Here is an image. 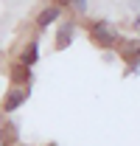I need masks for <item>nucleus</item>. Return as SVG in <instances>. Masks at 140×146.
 <instances>
[{
    "mask_svg": "<svg viewBox=\"0 0 140 146\" xmlns=\"http://www.w3.org/2000/svg\"><path fill=\"white\" fill-rule=\"evenodd\" d=\"M48 146H56V143H48Z\"/></svg>",
    "mask_w": 140,
    "mask_h": 146,
    "instance_id": "nucleus-8",
    "label": "nucleus"
},
{
    "mask_svg": "<svg viewBox=\"0 0 140 146\" xmlns=\"http://www.w3.org/2000/svg\"><path fill=\"white\" fill-rule=\"evenodd\" d=\"M76 31H79V25H76L73 20H65V25H59V31H56V48H59V51H65L70 42H73Z\"/></svg>",
    "mask_w": 140,
    "mask_h": 146,
    "instance_id": "nucleus-4",
    "label": "nucleus"
},
{
    "mask_svg": "<svg viewBox=\"0 0 140 146\" xmlns=\"http://www.w3.org/2000/svg\"><path fill=\"white\" fill-rule=\"evenodd\" d=\"M11 82L14 84H31V68H25V65H14V70H11Z\"/></svg>",
    "mask_w": 140,
    "mask_h": 146,
    "instance_id": "nucleus-7",
    "label": "nucleus"
},
{
    "mask_svg": "<svg viewBox=\"0 0 140 146\" xmlns=\"http://www.w3.org/2000/svg\"><path fill=\"white\" fill-rule=\"evenodd\" d=\"M28 84L22 87V84H11V90L6 93V98H3V112L6 115H11V112H17L22 104H25V98H28Z\"/></svg>",
    "mask_w": 140,
    "mask_h": 146,
    "instance_id": "nucleus-2",
    "label": "nucleus"
},
{
    "mask_svg": "<svg viewBox=\"0 0 140 146\" xmlns=\"http://www.w3.org/2000/svg\"><path fill=\"white\" fill-rule=\"evenodd\" d=\"M90 39L98 45V48H115L118 42H121V34H118V28L109 23V20H95V23H90Z\"/></svg>",
    "mask_w": 140,
    "mask_h": 146,
    "instance_id": "nucleus-1",
    "label": "nucleus"
},
{
    "mask_svg": "<svg viewBox=\"0 0 140 146\" xmlns=\"http://www.w3.org/2000/svg\"><path fill=\"white\" fill-rule=\"evenodd\" d=\"M14 141H20L17 127H14L11 121H3V124H0V143H3V146H11Z\"/></svg>",
    "mask_w": 140,
    "mask_h": 146,
    "instance_id": "nucleus-6",
    "label": "nucleus"
},
{
    "mask_svg": "<svg viewBox=\"0 0 140 146\" xmlns=\"http://www.w3.org/2000/svg\"><path fill=\"white\" fill-rule=\"evenodd\" d=\"M36 59H39V39H31L25 48H22V54H20V65H25V68H31Z\"/></svg>",
    "mask_w": 140,
    "mask_h": 146,
    "instance_id": "nucleus-5",
    "label": "nucleus"
},
{
    "mask_svg": "<svg viewBox=\"0 0 140 146\" xmlns=\"http://www.w3.org/2000/svg\"><path fill=\"white\" fill-rule=\"evenodd\" d=\"M59 20H62V6H42L36 14V28H51Z\"/></svg>",
    "mask_w": 140,
    "mask_h": 146,
    "instance_id": "nucleus-3",
    "label": "nucleus"
}]
</instances>
